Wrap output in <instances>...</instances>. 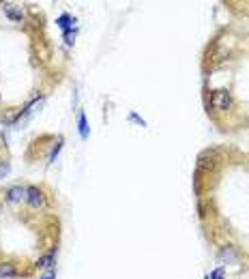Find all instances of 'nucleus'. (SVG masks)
<instances>
[{"label": "nucleus", "mask_w": 249, "mask_h": 279, "mask_svg": "<svg viewBox=\"0 0 249 279\" xmlns=\"http://www.w3.org/2000/svg\"><path fill=\"white\" fill-rule=\"evenodd\" d=\"M234 106V99H232V93L226 91V88H219V91H213L211 97H208V109L217 114H223V112H230Z\"/></svg>", "instance_id": "nucleus-1"}, {"label": "nucleus", "mask_w": 249, "mask_h": 279, "mask_svg": "<svg viewBox=\"0 0 249 279\" xmlns=\"http://www.w3.org/2000/svg\"><path fill=\"white\" fill-rule=\"evenodd\" d=\"M26 193H28V187L13 185V187L4 189V202H9V204H19L22 200H26Z\"/></svg>", "instance_id": "nucleus-2"}, {"label": "nucleus", "mask_w": 249, "mask_h": 279, "mask_svg": "<svg viewBox=\"0 0 249 279\" xmlns=\"http://www.w3.org/2000/svg\"><path fill=\"white\" fill-rule=\"evenodd\" d=\"M26 202L31 204L32 208H41V206H46V193H43V189H39V187H28Z\"/></svg>", "instance_id": "nucleus-3"}, {"label": "nucleus", "mask_w": 249, "mask_h": 279, "mask_svg": "<svg viewBox=\"0 0 249 279\" xmlns=\"http://www.w3.org/2000/svg\"><path fill=\"white\" fill-rule=\"evenodd\" d=\"M2 9H4V13H7L9 19H13V22H17V24L24 22V7H19L16 2H4Z\"/></svg>", "instance_id": "nucleus-4"}, {"label": "nucleus", "mask_w": 249, "mask_h": 279, "mask_svg": "<svg viewBox=\"0 0 249 279\" xmlns=\"http://www.w3.org/2000/svg\"><path fill=\"white\" fill-rule=\"evenodd\" d=\"M54 264H56V249H49V251L46 253V256H41L37 260V266L39 268H54Z\"/></svg>", "instance_id": "nucleus-5"}, {"label": "nucleus", "mask_w": 249, "mask_h": 279, "mask_svg": "<svg viewBox=\"0 0 249 279\" xmlns=\"http://www.w3.org/2000/svg\"><path fill=\"white\" fill-rule=\"evenodd\" d=\"M17 275L19 273L11 262H0V277H17Z\"/></svg>", "instance_id": "nucleus-6"}, {"label": "nucleus", "mask_w": 249, "mask_h": 279, "mask_svg": "<svg viewBox=\"0 0 249 279\" xmlns=\"http://www.w3.org/2000/svg\"><path fill=\"white\" fill-rule=\"evenodd\" d=\"M78 129H79V136H82V140L88 138V124H86V116H84V112H79L78 116Z\"/></svg>", "instance_id": "nucleus-7"}, {"label": "nucleus", "mask_w": 249, "mask_h": 279, "mask_svg": "<svg viewBox=\"0 0 249 279\" xmlns=\"http://www.w3.org/2000/svg\"><path fill=\"white\" fill-rule=\"evenodd\" d=\"M73 24H76V19H73L71 16H62L61 19H58V26H61L64 32H67V31H71V28H73Z\"/></svg>", "instance_id": "nucleus-8"}, {"label": "nucleus", "mask_w": 249, "mask_h": 279, "mask_svg": "<svg viewBox=\"0 0 249 279\" xmlns=\"http://www.w3.org/2000/svg\"><path fill=\"white\" fill-rule=\"evenodd\" d=\"M61 148H62V138H58V142L54 144V146H52V153H49V159H47L49 163L56 161V157H58V153H61Z\"/></svg>", "instance_id": "nucleus-9"}, {"label": "nucleus", "mask_w": 249, "mask_h": 279, "mask_svg": "<svg viewBox=\"0 0 249 279\" xmlns=\"http://www.w3.org/2000/svg\"><path fill=\"white\" fill-rule=\"evenodd\" d=\"M219 260H230V262H236V256H234V251H232V247H226L221 253H219Z\"/></svg>", "instance_id": "nucleus-10"}, {"label": "nucleus", "mask_w": 249, "mask_h": 279, "mask_svg": "<svg viewBox=\"0 0 249 279\" xmlns=\"http://www.w3.org/2000/svg\"><path fill=\"white\" fill-rule=\"evenodd\" d=\"M208 279H226V275H223V268H215V271L208 275Z\"/></svg>", "instance_id": "nucleus-11"}, {"label": "nucleus", "mask_w": 249, "mask_h": 279, "mask_svg": "<svg viewBox=\"0 0 249 279\" xmlns=\"http://www.w3.org/2000/svg\"><path fill=\"white\" fill-rule=\"evenodd\" d=\"M64 41H67V46H71V43L76 41V31H67V32H64Z\"/></svg>", "instance_id": "nucleus-12"}, {"label": "nucleus", "mask_w": 249, "mask_h": 279, "mask_svg": "<svg viewBox=\"0 0 249 279\" xmlns=\"http://www.w3.org/2000/svg\"><path fill=\"white\" fill-rule=\"evenodd\" d=\"M129 121L138 123V124H140V127H146V123H144V121H142V118H140V116H138V114H129Z\"/></svg>", "instance_id": "nucleus-13"}, {"label": "nucleus", "mask_w": 249, "mask_h": 279, "mask_svg": "<svg viewBox=\"0 0 249 279\" xmlns=\"http://www.w3.org/2000/svg\"><path fill=\"white\" fill-rule=\"evenodd\" d=\"M9 172V163L7 161H0V178H4Z\"/></svg>", "instance_id": "nucleus-14"}, {"label": "nucleus", "mask_w": 249, "mask_h": 279, "mask_svg": "<svg viewBox=\"0 0 249 279\" xmlns=\"http://www.w3.org/2000/svg\"><path fill=\"white\" fill-rule=\"evenodd\" d=\"M41 279H56V271H54V268H49V271H47Z\"/></svg>", "instance_id": "nucleus-15"}]
</instances>
